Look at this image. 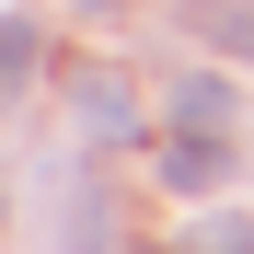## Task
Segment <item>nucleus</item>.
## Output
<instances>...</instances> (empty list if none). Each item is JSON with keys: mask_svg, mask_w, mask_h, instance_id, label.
<instances>
[{"mask_svg": "<svg viewBox=\"0 0 254 254\" xmlns=\"http://www.w3.org/2000/svg\"><path fill=\"white\" fill-rule=\"evenodd\" d=\"M196 35H220L231 58H254V0H196Z\"/></svg>", "mask_w": 254, "mask_h": 254, "instance_id": "obj_5", "label": "nucleus"}, {"mask_svg": "<svg viewBox=\"0 0 254 254\" xmlns=\"http://www.w3.org/2000/svg\"><path fill=\"white\" fill-rule=\"evenodd\" d=\"M69 116H81L93 150H127V139H139V81H127V69H69Z\"/></svg>", "mask_w": 254, "mask_h": 254, "instance_id": "obj_1", "label": "nucleus"}, {"mask_svg": "<svg viewBox=\"0 0 254 254\" xmlns=\"http://www.w3.org/2000/svg\"><path fill=\"white\" fill-rule=\"evenodd\" d=\"M35 58H47V23L35 12H0V116L35 93Z\"/></svg>", "mask_w": 254, "mask_h": 254, "instance_id": "obj_2", "label": "nucleus"}, {"mask_svg": "<svg viewBox=\"0 0 254 254\" xmlns=\"http://www.w3.org/2000/svg\"><path fill=\"white\" fill-rule=\"evenodd\" d=\"M220 174H231V139H196V127L162 139V185H174V196H208Z\"/></svg>", "mask_w": 254, "mask_h": 254, "instance_id": "obj_3", "label": "nucleus"}, {"mask_svg": "<svg viewBox=\"0 0 254 254\" xmlns=\"http://www.w3.org/2000/svg\"><path fill=\"white\" fill-rule=\"evenodd\" d=\"M174 127H196V139H231V127H243V116H231V81H208V69H196L185 93H174Z\"/></svg>", "mask_w": 254, "mask_h": 254, "instance_id": "obj_4", "label": "nucleus"}]
</instances>
